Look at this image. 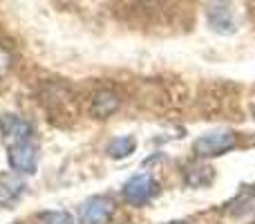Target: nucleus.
<instances>
[{
	"label": "nucleus",
	"mask_w": 255,
	"mask_h": 224,
	"mask_svg": "<svg viewBox=\"0 0 255 224\" xmlns=\"http://www.w3.org/2000/svg\"><path fill=\"white\" fill-rule=\"evenodd\" d=\"M0 128L7 144L9 166L20 175H34L38 168V144L34 137V128L16 114L0 117Z\"/></svg>",
	"instance_id": "nucleus-1"
},
{
	"label": "nucleus",
	"mask_w": 255,
	"mask_h": 224,
	"mask_svg": "<svg viewBox=\"0 0 255 224\" xmlns=\"http://www.w3.org/2000/svg\"><path fill=\"white\" fill-rule=\"evenodd\" d=\"M238 146V135L233 130H213L202 135L193 144V153L197 157H220Z\"/></svg>",
	"instance_id": "nucleus-2"
},
{
	"label": "nucleus",
	"mask_w": 255,
	"mask_h": 224,
	"mask_svg": "<svg viewBox=\"0 0 255 224\" xmlns=\"http://www.w3.org/2000/svg\"><path fill=\"white\" fill-rule=\"evenodd\" d=\"M157 191L159 186L154 177L148 173H141V175H134L124 184V200L132 207H143L145 202H150L157 195Z\"/></svg>",
	"instance_id": "nucleus-3"
},
{
	"label": "nucleus",
	"mask_w": 255,
	"mask_h": 224,
	"mask_svg": "<svg viewBox=\"0 0 255 224\" xmlns=\"http://www.w3.org/2000/svg\"><path fill=\"white\" fill-rule=\"evenodd\" d=\"M112 216H115V200L108 195H97L81 207L79 220L81 224H110Z\"/></svg>",
	"instance_id": "nucleus-4"
},
{
	"label": "nucleus",
	"mask_w": 255,
	"mask_h": 224,
	"mask_svg": "<svg viewBox=\"0 0 255 224\" xmlns=\"http://www.w3.org/2000/svg\"><path fill=\"white\" fill-rule=\"evenodd\" d=\"M208 25L217 34H233L238 22H235V11L226 0H213L208 7Z\"/></svg>",
	"instance_id": "nucleus-5"
},
{
	"label": "nucleus",
	"mask_w": 255,
	"mask_h": 224,
	"mask_svg": "<svg viewBox=\"0 0 255 224\" xmlns=\"http://www.w3.org/2000/svg\"><path fill=\"white\" fill-rule=\"evenodd\" d=\"M22 193V182L16 175H7L2 173L0 175V202H13L18 195Z\"/></svg>",
	"instance_id": "nucleus-6"
},
{
	"label": "nucleus",
	"mask_w": 255,
	"mask_h": 224,
	"mask_svg": "<svg viewBox=\"0 0 255 224\" xmlns=\"http://www.w3.org/2000/svg\"><path fill=\"white\" fill-rule=\"evenodd\" d=\"M119 108V99H117V94L112 92H101L94 97V106H92V112L97 114L99 119H106L110 117L112 112Z\"/></svg>",
	"instance_id": "nucleus-7"
},
{
	"label": "nucleus",
	"mask_w": 255,
	"mask_h": 224,
	"mask_svg": "<svg viewBox=\"0 0 255 224\" xmlns=\"http://www.w3.org/2000/svg\"><path fill=\"white\" fill-rule=\"evenodd\" d=\"M136 148V139L130 135L126 137H117V139H112L110 144H108V155L115 159H124L128 155H132Z\"/></svg>",
	"instance_id": "nucleus-8"
},
{
	"label": "nucleus",
	"mask_w": 255,
	"mask_h": 224,
	"mask_svg": "<svg viewBox=\"0 0 255 224\" xmlns=\"http://www.w3.org/2000/svg\"><path fill=\"white\" fill-rule=\"evenodd\" d=\"M38 224H72V216L65 211H45L38 216Z\"/></svg>",
	"instance_id": "nucleus-9"
},
{
	"label": "nucleus",
	"mask_w": 255,
	"mask_h": 224,
	"mask_svg": "<svg viewBox=\"0 0 255 224\" xmlns=\"http://www.w3.org/2000/svg\"><path fill=\"white\" fill-rule=\"evenodd\" d=\"M7 70H9V54H7V49L0 47V76H2Z\"/></svg>",
	"instance_id": "nucleus-10"
},
{
	"label": "nucleus",
	"mask_w": 255,
	"mask_h": 224,
	"mask_svg": "<svg viewBox=\"0 0 255 224\" xmlns=\"http://www.w3.org/2000/svg\"><path fill=\"white\" fill-rule=\"evenodd\" d=\"M166 224H186V222H166Z\"/></svg>",
	"instance_id": "nucleus-11"
}]
</instances>
